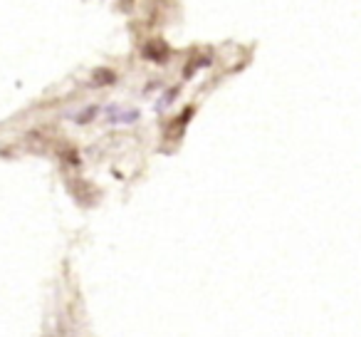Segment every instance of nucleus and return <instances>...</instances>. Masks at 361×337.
Wrapping results in <instances>:
<instances>
[{
  "label": "nucleus",
  "instance_id": "f257e3e1",
  "mask_svg": "<svg viewBox=\"0 0 361 337\" xmlns=\"http://www.w3.org/2000/svg\"><path fill=\"white\" fill-rule=\"evenodd\" d=\"M144 57L149 62H168L171 50H168V45L161 37H156V40H151V42L144 45Z\"/></svg>",
  "mask_w": 361,
  "mask_h": 337
},
{
  "label": "nucleus",
  "instance_id": "f03ea898",
  "mask_svg": "<svg viewBox=\"0 0 361 337\" xmlns=\"http://www.w3.org/2000/svg\"><path fill=\"white\" fill-rule=\"evenodd\" d=\"M114 82H117V72L114 70H107V67L94 70V85L104 87V85H114Z\"/></svg>",
  "mask_w": 361,
  "mask_h": 337
},
{
  "label": "nucleus",
  "instance_id": "7ed1b4c3",
  "mask_svg": "<svg viewBox=\"0 0 361 337\" xmlns=\"http://www.w3.org/2000/svg\"><path fill=\"white\" fill-rule=\"evenodd\" d=\"M139 117H141V114L131 109V112H124V114H119V117H112V122H119V124H131V122H136Z\"/></svg>",
  "mask_w": 361,
  "mask_h": 337
},
{
  "label": "nucleus",
  "instance_id": "20e7f679",
  "mask_svg": "<svg viewBox=\"0 0 361 337\" xmlns=\"http://www.w3.org/2000/svg\"><path fill=\"white\" fill-rule=\"evenodd\" d=\"M173 94H176V90H168V92L163 94V99H161V102L156 104V109H166V107L171 104V99H173Z\"/></svg>",
  "mask_w": 361,
  "mask_h": 337
},
{
  "label": "nucleus",
  "instance_id": "39448f33",
  "mask_svg": "<svg viewBox=\"0 0 361 337\" xmlns=\"http://www.w3.org/2000/svg\"><path fill=\"white\" fill-rule=\"evenodd\" d=\"M92 114H97V107H89L87 112H82V114H79V117H74V119H77L79 124H87L92 119Z\"/></svg>",
  "mask_w": 361,
  "mask_h": 337
}]
</instances>
